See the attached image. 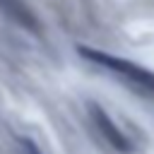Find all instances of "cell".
Segmentation results:
<instances>
[{
  "label": "cell",
  "mask_w": 154,
  "mask_h": 154,
  "mask_svg": "<svg viewBox=\"0 0 154 154\" xmlns=\"http://www.w3.org/2000/svg\"><path fill=\"white\" fill-rule=\"evenodd\" d=\"M91 116H94L96 125H99V128H101V130H103V132L108 135V140L113 142V147L128 149V147H125V137H123V135H120V132L116 130V125H113V123L108 120V116H106V113H103V111H101L99 106H91Z\"/></svg>",
  "instance_id": "2"
},
{
  "label": "cell",
  "mask_w": 154,
  "mask_h": 154,
  "mask_svg": "<svg viewBox=\"0 0 154 154\" xmlns=\"http://www.w3.org/2000/svg\"><path fill=\"white\" fill-rule=\"evenodd\" d=\"M79 55L89 63H94L96 67L106 70L108 75L118 77L120 82H125L130 89L144 94V96H154V70H147L132 60H125L120 55H111L106 51L99 48H89V46H77Z\"/></svg>",
  "instance_id": "1"
},
{
  "label": "cell",
  "mask_w": 154,
  "mask_h": 154,
  "mask_svg": "<svg viewBox=\"0 0 154 154\" xmlns=\"http://www.w3.org/2000/svg\"><path fill=\"white\" fill-rule=\"evenodd\" d=\"M19 154H43V152H41L31 140H22V142H19Z\"/></svg>",
  "instance_id": "3"
}]
</instances>
